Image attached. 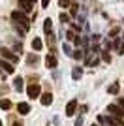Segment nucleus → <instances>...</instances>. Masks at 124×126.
Segmentation results:
<instances>
[{"instance_id":"nucleus-30","label":"nucleus","mask_w":124,"mask_h":126,"mask_svg":"<svg viewBox=\"0 0 124 126\" xmlns=\"http://www.w3.org/2000/svg\"><path fill=\"white\" fill-rule=\"evenodd\" d=\"M119 53H120V55H124V43H122V45L119 47Z\"/></svg>"},{"instance_id":"nucleus-2","label":"nucleus","mask_w":124,"mask_h":126,"mask_svg":"<svg viewBox=\"0 0 124 126\" xmlns=\"http://www.w3.org/2000/svg\"><path fill=\"white\" fill-rule=\"evenodd\" d=\"M26 94L30 96V98H40V94H41L40 83H30L28 87H26Z\"/></svg>"},{"instance_id":"nucleus-3","label":"nucleus","mask_w":124,"mask_h":126,"mask_svg":"<svg viewBox=\"0 0 124 126\" xmlns=\"http://www.w3.org/2000/svg\"><path fill=\"white\" fill-rule=\"evenodd\" d=\"M107 113H111V117H117V119H122L124 117V109L119 104H111L107 105Z\"/></svg>"},{"instance_id":"nucleus-8","label":"nucleus","mask_w":124,"mask_h":126,"mask_svg":"<svg viewBox=\"0 0 124 126\" xmlns=\"http://www.w3.org/2000/svg\"><path fill=\"white\" fill-rule=\"evenodd\" d=\"M17 111H19L21 115H28L30 113V105L26 104V102H21V104H17Z\"/></svg>"},{"instance_id":"nucleus-13","label":"nucleus","mask_w":124,"mask_h":126,"mask_svg":"<svg viewBox=\"0 0 124 126\" xmlns=\"http://www.w3.org/2000/svg\"><path fill=\"white\" fill-rule=\"evenodd\" d=\"M41 47H43L41 40L40 38H34V40H32V49H34V51H41Z\"/></svg>"},{"instance_id":"nucleus-11","label":"nucleus","mask_w":124,"mask_h":126,"mask_svg":"<svg viewBox=\"0 0 124 126\" xmlns=\"http://www.w3.org/2000/svg\"><path fill=\"white\" fill-rule=\"evenodd\" d=\"M105 122H107V124H111V126H124L122 119H117V117H107V119H105Z\"/></svg>"},{"instance_id":"nucleus-17","label":"nucleus","mask_w":124,"mask_h":126,"mask_svg":"<svg viewBox=\"0 0 124 126\" xmlns=\"http://www.w3.org/2000/svg\"><path fill=\"white\" fill-rule=\"evenodd\" d=\"M43 30L51 32V19H45V21H43Z\"/></svg>"},{"instance_id":"nucleus-15","label":"nucleus","mask_w":124,"mask_h":126,"mask_svg":"<svg viewBox=\"0 0 124 126\" xmlns=\"http://www.w3.org/2000/svg\"><path fill=\"white\" fill-rule=\"evenodd\" d=\"M0 107L2 109H11V102L10 100H0Z\"/></svg>"},{"instance_id":"nucleus-16","label":"nucleus","mask_w":124,"mask_h":126,"mask_svg":"<svg viewBox=\"0 0 124 126\" xmlns=\"http://www.w3.org/2000/svg\"><path fill=\"white\" fill-rule=\"evenodd\" d=\"M81 75H83V70H81V68H75V70L72 72V77H73V79H79Z\"/></svg>"},{"instance_id":"nucleus-12","label":"nucleus","mask_w":124,"mask_h":126,"mask_svg":"<svg viewBox=\"0 0 124 126\" xmlns=\"http://www.w3.org/2000/svg\"><path fill=\"white\" fill-rule=\"evenodd\" d=\"M13 87H15L17 92H21V90H23V77H19V75H17V77L13 79Z\"/></svg>"},{"instance_id":"nucleus-5","label":"nucleus","mask_w":124,"mask_h":126,"mask_svg":"<svg viewBox=\"0 0 124 126\" xmlns=\"http://www.w3.org/2000/svg\"><path fill=\"white\" fill-rule=\"evenodd\" d=\"M75 111H77V100H70L68 105H66V115L73 117V115H75Z\"/></svg>"},{"instance_id":"nucleus-14","label":"nucleus","mask_w":124,"mask_h":126,"mask_svg":"<svg viewBox=\"0 0 124 126\" xmlns=\"http://www.w3.org/2000/svg\"><path fill=\"white\" fill-rule=\"evenodd\" d=\"M119 89H120V85H119V83H113L111 87H107V92H109V94H117V92H119Z\"/></svg>"},{"instance_id":"nucleus-31","label":"nucleus","mask_w":124,"mask_h":126,"mask_svg":"<svg viewBox=\"0 0 124 126\" xmlns=\"http://www.w3.org/2000/svg\"><path fill=\"white\" fill-rule=\"evenodd\" d=\"M13 126H23V122H13Z\"/></svg>"},{"instance_id":"nucleus-4","label":"nucleus","mask_w":124,"mask_h":126,"mask_svg":"<svg viewBox=\"0 0 124 126\" xmlns=\"http://www.w3.org/2000/svg\"><path fill=\"white\" fill-rule=\"evenodd\" d=\"M0 57L2 58H6V60H8V62H17V60H19V57H17V55H13V53L10 51V49H6V47H2L0 49Z\"/></svg>"},{"instance_id":"nucleus-27","label":"nucleus","mask_w":124,"mask_h":126,"mask_svg":"<svg viewBox=\"0 0 124 126\" xmlns=\"http://www.w3.org/2000/svg\"><path fill=\"white\" fill-rule=\"evenodd\" d=\"M119 30H120V28H113V30H111V36H117V34H119Z\"/></svg>"},{"instance_id":"nucleus-24","label":"nucleus","mask_w":124,"mask_h":126,"mask_svg":"<svg viewBox=\"0 0 124 126\" xmlns=\"http://www.w3.org/2000/svg\"><path fill=\"white\" fill-rule=\"evenodd\" d=\"M36 60H38L36 55H28V62H36Z\"/></svg>"},{"instance_id":"nucleus-32","label":"nucleus","mask_w":124,"mask_h":126,"mask_svg":"<svg viewBox=\"0 0 124 126\" xmlns=\"http://www.w3.org/2000/svg\"><path fill=\"white\" fill-rule=\"evenodd\" d=\"M0 126H4V124H2V119H0Z\"/></svg>"},{"instance_id":"nucleus-25","label":"nucleus","mask_w":124,"mask_h":126,"mask_svg":"<svg viewBox=\"0 0 124 126\" xmlns=\"http://www.w3.org/2000/svg\"><path fill=\"white\" fill-rule=\"evenodd\" d=\"M77 13V6H72V11H70V15H75Z\"/></svg>"},{"instance_id":"nucleus-7","label":"nucleus","mask_w":124,"mask_h":126,"mask_svg":"<svg viewBox=\"0 0 124 126\" xmlns=\"http://www.w3.org/2000/svg\"><path fill=\"white\" fill-rule=\"evenodd\" d=\"M32 4H34V0H19V6H21V11H23V13L32 11Z\"/></svg>"},{"instance_id":"nucleus-33","label":"nucleus","mask_w":124,"mask_h":126,"mask_svg":"<svg viewBox=\"0 0 124 126\" xmlns=\"http://www.w3.org/2000/svg\"><path fill=\"white\" fill-rule=\"evenodd\" d=\"M92 126H98V124H92Z\"/></svg>"},{"instance_id":"nucleus-6","label":"nucleus","mask_w":124,"mask_h":126,"mask_svg":"<svg viewBox=\"0 0 124 126\" xmlns=\"http://www.w3.org/2000/svg\"><path fill=\"white\" fill-rule=\"evenodd\" d=\"M0 70H4L6 74H13V72H15L13 64L8 62V60H4V58H0Z\"/></svg>"},{"instance_id":"nucleus-18","label":"nucleus","mask_w":124,"mask_h":126,"mask_svg":"<svg viewBox=\"0 0 124 126\" xmlns=\"http://www.w3.org/2000/svg\"><path fill=\"white\" fill-rule=\"evenodd\" d=\"M102 60H103V62H111V55H109V51L102 53Z\"/></svg>"},{"instance_id":"nucleus-26","label":"nucleus","mask_w":124,"mask_h":126,"mask_svg":"<svg viewBox=\"0 0 124 126\" xmlns=\"http://www.w3.org/2000/svg\"><path fill=\"white\" fill-rule=\"evenodd\" d=\"M49 2H51V0H41V6H43V8H47V6H49Z\"/></svg>"},{"instance_id":"nucleus-1","label":"nucleus","mask_w":124,"mask_h":126,"mask_svg":"<svg viewBox=\"0 0 124 126\" xmlns=\"http://www.w3.org/2000/svg\"><path fill=\"white\" fill-rule=\"evenodd\" d=\"M11 19L15 21V25H21V26H23V30H28V28H30V21H28V17H26L21 10L11 11Z\"/></svg>"},{"instance_id":"nucleus-10","label":"nucleus","mask_w":124,"mask_h":126,"mask_svg":"<svg viewBox=\"0 0 124 126\" xmlns=\"http://www.w3.org/2000/svg\"><path fill=\"white\" fill-rule=\"evenodd\" d=\"M40 102H41V105H51V104H53V94H51V92H47V94H41Z\"/></svg>"},{"instance_id":"nucleus-23","label":"nucleus","mask_w":124,"mask_h":126,"mask_svg":"<svg viewBox=\"0 0 124 126\" xmlns=\"http://www.w3.org/2000/svg\"><path fill=\"white\" fill-rule=\"evenodd\" d=\"M66 36H68V40H72V42L75 40V34H73V30H68V34H66Z\"/></svg>"},{"instance_id":"nucleus-19","label":"nucleus","mask_w":124,"mask_h":126,"mask_svg":"<svg viewBox=\"0 0 124 126\" xmlns=\"http://www.w3.org/2000/svg\"><path fill=\"white\" fill-rule=\"evenodd\" d=\"M72 55H73V58H77V60H81V58H83V51H81V49H75Z\"/></svg>"},{"instance_id":"nucleus-21","label":"nucleus","mask_w":124,"mask_h":126,"mask_svg":"<svg viewBox=\"0 0 124 126\" xmlns=\"http://www.w3.org/2000/svg\"><path fill=\"white\" fill-rule=\"evenodd\" d=\"M58 6H60V8H68V6H70V0H58Z\"/></svg>"},{"instance_id":"nucleus-20","label":"nucleus","mask_w":124,"mask_h":126,"mask_svg":"<svg viewBox=\"0 0 124 126\" xmlns=\"http://www.w3.org/2000/svg\"><path fill=\"white\" fill-rule=\"evenodd\" d=\"M98 62H100L98 58H88V60H87V64H88V66H96Z\"/></svg>"},{"instance_id":"nucleus-22","label":"nucleus","mask_w":124,"mask_h":126,"mask_svg":"<svg viewBox=\"0 0 124 126\" xmlns=\"http://www.w3.org/2000/svg\"><path fill=\"white\" fill-rule=\"evenodd\" d=\"M68 19H70L68 13H60V23H68Z\"/></svg>"},{"instance_id":"nucleus-28","label":"nucleus","mask_w":124,"mask_h":126,"mask_svg":"<svg viewBox=\"0 0 124 126\" xmlns=\"http://www.w3.org/2000/svg\"><path fill=\"white\" fill-rule=\"evenodd\" d=\"M73 43H75V45H79V43H81V38H79V36H75V40H73Z\"/></svg>"},{"instance_id":"nucleus-29","label":"nucleus","mask_w":124,"mask_h":126,"mask_svg":"<svg viewBox=\"0 0 124 126\" xmlns=\"http://www.w3.org/2000/svg\"><path fill=\"white\" fill-rule=\"evenodd\" d=\"M119 105H120V107L124 109V98H119Z\"/></svg>"},{"instance_id":"nucleus-9","label":"nucleus","mask_w":124,"mask_h":126,"mask_svg":"<svg viewBox=\"0 0 124 126\" xmlns=\"http://www.w3.org/2000/svg\"><path fill=\"white\" fill-rule=\"evenodd\" d=\"M45 64H47V68H57V57H55V55H47V58H45Z\"/></svg>"}]
</instances>
